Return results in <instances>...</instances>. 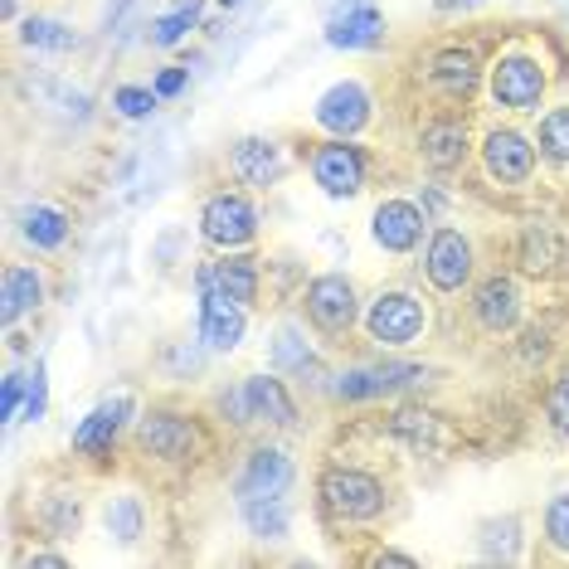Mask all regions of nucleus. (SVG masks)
<instances>
[{
  "label": "nucleus",
  "mask_w": 569,
  "mask_h": 569,
  "mask_svg": "<svg viewBox=\"0 0 569 569\" xmlns=\"http://www.w3.org/2000/svg\"><path fill=\"white\" fill-rule=\"evenodd\" d=\"M137 443H141V452H151V458H161V462H186L190 452H196L200 433H196V423L190 419L157 409V413H147V419L137 423Z\"/></svg>",
  "instance_id": "nucleus-9"
},
{
  "label": "nucleus",
  "mask_w": 569,
  "mask_h": 569,
  "mask_svg": "<svg viewBox=\"0 0 569 569\" xmlns=\"http://www.w3.org/2000/svg\"><path fill=\"white\" fill-rule=\"evenodd\" d=\"M370 234L385 253H409L423 239V210L413 200H385L370 219Z\"/></svg>",
  "instance_id": "nucleus-15"
},
{
  "label": "nucleus",
  "mask_w": 569,
  "mask_h": 569,
  "mask_svg": "<svg viewBox=\"0 0 569 569\" xmlns=\"http://www.w3.org/2000/svg\"><path fill=\"white\" fill-rule=\"evenodd\" d=\"M482 166L501 186H526L530 171H536V147H530V137L516 132V127H497V132H487V141H482Z\"/></svg>",
  "instance_id": "nucleus-6"
},
{
  "label": "nucleus",
  "mask_w": 569,
  "mask_h": 569,
  "mask_svg": "<svg viewBox=\"0 0 569 569\" xmlns=\"http://www.w3.org/2000/svg\"><path fill=\"white\" fill-rule=\"evenodd\" d=\"M127 419H132V399H127V395L102 399L98 409H88L79 419V429H73V452H83V458H102V452L118 443V433H122Z\"/></svg>",
  "instance_id": "nucleus-13"
},
{
  "label": "nucleus",
  "mask_w": 569,
  "mask_h": 569,
  "mask_svg": "<svg viewBox=\"0 0 569 569\" xmlns=\"http://www.w3.org/2000/svg\"><path fill=\"white\" fill-rule=\"evenodd\" d=\"M312 176L331 200H351L366 186V151L351 147V137H331L312 151Z\"/></svg>",
  "instance_id": "nucleus-5"
},
{
  "label": "nucleus",
  "mask_w": 569,
  "mask_h": 569,
  "mask_svg": "<svg viewBox=\"0 0 569 569\" xmlns=\"http://www.w3.org/2000/svg\"><path fill=\"white\" fill-rule=\"evenodd\" d=\"M44 409H49V370H44V360H34V370H30V385H24V419H44Z\"/></svg>",
  "instance_id": "nucleus-33"
},
{
  "label": "nucleus",
  "mask_w": 569,
  "mask_h": 569,
  "mask_svg": "<svg viewBox=\"0 0 569 569\" xmlns=\"http://www.w3.org/2000/svg\"><path fill=\"white\" fill-rule=\"evenodd\" d=\"M24 565H44V569H63V565H69V560H63V555H30V560H24Z\"/></svg>",
  "instance_id": "nucleus-39"
},
{
  "label": "nucleus",
  "mask_w": 569,
  "mask_h": 569,
  "mask_svg": "<svg viewBox=\"0 0 569 569\" xmlns=\"http://www.w3.org/2000/svg\"><path fill=\"white\" fill-rule=\"evenodd\" d=\"M102 516H108V530L122 540V546H137L141 530H147V511H141L137 497H112Z\"/></svg>",
  "instance_id": "nucleus-28"
},
{
  "label": "nucleus",
  "mask_w": 569,
  "mask_h": 569,
  "mask_svg": "<svg viewBox=\"0 0 569 569\" xmlns=\"http://www.w3.org/2000/svg\"><path fill=\"white\" fill-rule=\"evenodd\" d=\"M44 302V278L34 268H6V282H0V321L16 327L24 312Z\"/></svg>",
  "instance_id": "nucleus-23"
},
{
  "label": "nucleus",
  "mask_w": 569,
  "mask_h": 569,
  "mask_svg": "<svg viewBox=\"0 0 569 569\" xmlns=\"http://www.w3.org/2000/svg\"><path fill=\"white\" fill-rule=\"evenodd\" d=\"M24 385H30V375H16V370L6 375V390H0V419H6V423L20 419V409H24Z\"/></svg>",
  "instance_id": "nucleus-35"
},
{
  "label": "nucleus",
  "mask_w": 569,
  "mask_h": 569,
  "mask_svg": "<svg viewBox=\"0 0 569 569\" xmlns=\"http://www.w3.org/2000/svg\"><path fill=\"white\" fill-rule=\"evenodd\" d=\"M433 88L452 102H468L477 93V79H482V69H477V54L472 49H443V54L433 59Z\"/></svg>",
  "instance_id": "nucleus-20"
},
{
  "label": "nucleus",
  "mask_w": 569,
  "mask_h": 569,
  "mask_svg": "<svg viewBox=\"0 0 569 569\" xmlns=\"http://www.w3.org/2000/svg\"><path fill=\"white\" fill-rule=\"evenodd\" d=\"M200 288H224L234 302L253 307V297H258V258L234 253V258H224V263H214V268H200Z\"/></svg>",
  "instance_id": "nucleus-22"
},
{
  "label": "nucleus",
  "mask_w": 569,
  "mask_h": 569,
  "mask_svg": "<svg viewBox=\"0 0 569 569\" xmlns=\"http://www.w3.org/2000/svg\"><path fill=\"white\" fill-rule=\"evenodd\" d=\"M546 536H550L555 550L569 555V491L550 497V507H546Z\"/></svg>",
  "instance_id": "nucleus-32"
},
{
  "label": "nucleus",
  "mask_w": 569,
  "mask_h": 569,
  "mask_svg": "<svg viewBox=\"0 0 569 569\" xmlns=\"http://www.w3.org/2000/svg\"><path fill=\"white\" fill-rule=\"evenodd\" d=\"M219 6H239V0H219Z\"/></svg>",
  "instance_id": "nucleus-41"
},
{
  "label": "nucleus",
  "mask_w": 569,
  "mask_h": 569,
  "mask_svg": "<svg viewBox=\"0 0 569 569\" xmlns=\"http://www.w3.org/2000/svg\"><path fill=\"white\" fill-rule=\"evenodd\" d=\"M249 331L243 302H234L224 288H200V341L210 351H234Z\"/></svg>",
  "instance_id": "nucleus-8"
},
{
  "label": "nucleus",
  "mask_w": 569,
  "mask_h": 569,
  "mask_svg": "<svg viewBox=\"0 0 569 569\" xmlns=\"http://www.w3.org/2000/svg\"><path fill=\"white\" fill-rule=\"evenodd\" d=\"M127 6H132V0H108V10H102V24L112 30V24L122 20V10H127Z\"/></svg>",
  "instance_id": "nucleus-38"
},
{
  "label": "nucleus",
  "mask_w": 569,
  "mask_h": 569,
  "mask_svg": "<svg viewBox=\"0 0 569 569\" xmlns=\"http://www.w3.org/2000/svg\"><path fill=\"white\" fill-rule=\"evenodd\" d=\"M20 40L30 44V49H54V54H63V49H73V44H79V34H73L63 20L30 16V20H24V30H20Z\"/></svg>",
  "instance_id": "nucleus-27"
},
{
  "label": "nucleus",
  "mask_w": 569,
  "mask_h": 569,
  "mask_svg": "<svg viewBox=\"0 0 569 569\" xmlns=\"http://www.w3.org/2000/svg\"><path fill=\"white\" fill-rule=\"evenodd\" d=\"M234 409H239V423L268 419V423H278V429L297 423L292 399H288V390H282V380H273V375H253V380L234 395Z\"/></svg>",
  "instance_id": "nucleus-14"
},
{
  "label": "nucleus",
  "mask_w": 569,
  "mask_h": 569,
  "mask_svg": "<svg viewBox=\"0 0 569 569\" xmlns=\"http://www.w3.org/2000/svg\"><path fill=\"white\" fill-rule=\"evenodd\" d=\"M229 166H234V176L253 190H268L282 176V157L268 137H243L234 147V157H229Z\"/></svg>",
  "instance_id": "nucleus-19"
},
{
  "label": "nucleus",
  "mask_w": 569,
  "mask_h": 569,
  "mask_svg": "<svg viewBox=\"0 0 569 569\" xmlns=\"http://www.w3.org/2000/svg\"><path fill=\"white\" fill-rule=\"evenodd\" d=\"M186 83H190V73H186V69H166L151 88H157V98H180V93H186Z\"/></svg>",
  "instance_id": "nucleus-37"
},
{
  "label": "nucleus",
  "mask_w": 569,
  "mask_h": 569,
  "mask_svg": "<svg viewBox=\"0 0 569 569\" xmlns=\"http://www.w3.org/2000/svg\"><path fill=\"white\" fill-rule=\"evenodd\" d=\"M395 433H409L413 438V443H429V433H433V413H419V409H405V413H399V419H395Z\"/></svg>",
  "instance_id": "nucleus-36"
},
{
  "label": "nucleus",
  "mask_w": 569,
  "mask_h": 569,
  "mask_svg": "<svg viewBox=\"0 0 569 569\" xmlns=\"http://www.w3.org/2000/svg\"><path fill=\"white\" fill-rule=\"evenodd\" d=\"M546 413H550L555 433H560V438H569V370H565L560 380L550 385V395H546Z\"/></svg>",
  "instance_id": "nucleus-34"
},
{
  "label": "nucleus",
  "mask_w": 569,
  "mask_h": 569,
  "mask_svg": "<svg viewBox=\"0 0 569 569\" xmlns=\"http://www.w3.org/2000/svg\"><path fill=\"white\" fill-rule=\"evenodd\" d=\"M375 565H413V560H409V555H399V550H380V555H375Z\"/></svg>",
  "instance_id": "nucleus-40"
},
{
  "label": "nucleus",
  "mask_w": 569,
  "mask_h": 569,
  "mask_svg": "<svg viewBox=\"0 0 569 569\" xmlns=\"http://www.w3.org/2000/svg\"><path fill=\"white\" fill-rule=\"evenodd\" d=\"M20 234H24V243H34V249H59V243L69 239V214L54 210V204H30V210L20 214Z\"/></svg>",
  "instance_id": "nucleus-24"
},
{
  "label": "nucleus",
  "mask_w": 569,
  "mask_h": 569,
  "mask_svg": "<svg viewBox=\"0 0 569 569\" xmlns=\"http://www.w3.org/2000/svg\"><path fill=\"white\" fill-rule=\"evenodd\" d=\"M200 24V0H180L176 10H166V16L151 24V44H161V49H171V44H180L190 30Z\"/></svg>",
  "instance_id": "nucleus-26"
},
{
  "label": "nucleus",
  "mask_w": 569,
  "mask_h": 569,
  "mask_svg": "<svg viewBox=\"0 0 569 569\" xmlns=\"http://www.w3.org/2000/svg\"><path fill=\"white\" fill-rule=\"evenodd\" d=\"M273 366L278 370H307V366H312V351H307V341L297 336V327H278V336H273Z\"/></svg>",
  "instance_id": "nucleus-30"
},
{
  "label": "nucleus",
  "mask_w": 569,
  "mask_h": 569,
  "mask_svg": "<svg viewBox=\"0 0 569 569\" xmlns=\"http://www.w3.org/2000/svg\"><path fill=\"white\" fill-rule=\"evenodd\" d=\"M356 288H351V278H341V273H327V278H317L312 288H307V317L317 321L321 331H351V321H356Z\"/></svg>",
  "instance_id": "nucleus-12"
},
{
  "label": "nucleus",
  "mask_w": 569,
  "mask_h": 569,
  "mask_svg": "<svg viewBox=\"0 0 569 569\" xmlns=\"http://www.w3.org/2000/svg\"><path fill=\"white\" fill-rule=\"evenodd\" d=\"M419 151L429 166H438V171H452V166L468 157V127L458 118H438L419 132Z\"/></svg>",
  "instance_id": "nucleus-21"
},
{
  "label": "nucleus",
  "mask_w": 569,
  "mask_h": 569,
  "mask_svg": "<svg viewBox=\"0 0 569 569\" xmlns=\"http://www.w3.org/2000/svg\"><path fill=\"white\" fill-rule=\"evenodd\" d=\"M472 312H477V321H482L487 331H511L516 317H521V292H516L511 278L497 273V278H487L482 288H477Z\"/></svg>",
  "instance_id": "nucleus-17"
},
{
  "label": "nucleus",
  "mask_w": 569,
  "mask_h": 569,
  "mask_svg": "<svg viewBox=\"0 0 569 569\" xmlns=\"http://www.w3.org/2000/svg\"><path fill=\"white\" fill-rule=\"evenodd\" d=\"M243 507V521L258 540H282L288 536V501L282 497H253V501H239Z\"/></svg>",
  "instance_id": "nucleus-25"
},
{
  "label": "nucleus",
  "mask_w": 569,
  "mask_h": 569,
  "mask_svg": "<svg viewBox=\"0 0 569 569\" xmlns=\"http://www.w3.org/2000/svg\"><path fill=\"white\" fill-rule=\"evenodd\" d=\"M540 151L555 161V166H569V108H550L540 118Z\"/></svg>",
  "instance_id": "nucleus-29"
},
{
  "label": "nucleus",
  "mask_w": 569,
  "mask_h": 569,
  "mask_svg": "<svg viewBox=\"0 0 569 569\" xmlns=\"http://www.w3.org/2000/svg\"><path fill=\"white\" fill-rule=\"evenodd\" d=\"M200 234L210 239L214 249H243V243L258 234V210L239 190H219L200 210Z\"/></svg>",
  "instance_id": "nucleus-4"
},
{
  "label": "nucleus",
  "mask_w": 569,
  "mask_h": 569,
  "mask_svg": "<svg viewBox=\"0 0 569 569\" xmlns=\"http://www.w3.org/2000/svg\"><path fill=\"white\" fill-rule=\"evenodd\" d=\"M321 501L341 521H375L385 511V487L360 468H331L321 477Z\"/></svg>",
  "instance_id": "nucleus-2"
},
{
  "label": "nucleus",
  "mask_w": 569,
  "mask_h": 569,
  "mask_svg": "<svg viewBox=\"0 0 569 569\" xmlns=\"http://www.w3.org/2000/svg\"><path fill=\"white\" fill-rule=\"evenodd\" d=\"M157 88H137V83H127V88H118L112 93V108L122 112V118H151L157 112Z\"/></svg>",
  "instance_id": "nucleus-31"
},
{
  "label": "nucleus",
  "mask_w": 569,
  "mask_h": 569,
  "mask_svg": "<svg viewBox=\"0 0 569 569\" xmlns=\"http://www.w3.org/2000/svg\"><path fill=\"white\" fill-rule=\"evenodd\" d=\"M423 327H429V312H423V302L413 292H380L370 302V312H366L370 341L390 346V351H399V346H413L423 336Z\"/></svg>",
  "instance_id": "nucleus-1"
},
{
  "label": "nucleus",
  "mask_w": 569,
  "mask_h": 569,
  "mask_svg": "<svg viewBox=\"0 0 569 569\" xmlns=\"http://www.w3.org/2000/svg\"><path fill=\"white\" fill-rule=\"evenodd\" d=\"M491 98H497V108L536 112L546 98V63L530 54H501L491 63Z\"/></svg>",
  "instance_id": "nucleus-3"
},
{
  "label": "nucleus",
  "mask_w": 569,
  "mask_h": 569,
  "mask_svg": "<svg viewBox=\"0 0 569 569\" xmlns=\"http://www.w3.org/2000/svg\"><path fill=\"white\" fill-rule=\"evenodd\" d=\"M292 487V462L282 448H253L249 468L239 472V501H253V497H288Z\"/></svg>",
  "instance_id": "nucleus-16"
},
{
  "label": "nucleus",
  "mask_w": 569,
  "mask_h": 569,
  "mask_svg": "<svg viewBox=\"0 0 569 569\" xmlns=\"http://www.w3.org/2000/svg\"><path fill=\"white\" fill-rule=\"evenodd\" d=\"M317 127L321 132H331V137H356L360 127L370 122V93L360 83H336V88H327V93L317 98Z\"/></svg>",
  "instance_id": "nucleus-10"
},
{
  "label": "nucleus",
  "mask_w": 569,
  "mask_h": 569,
  "mask_svg": "<svg viewBox=\"0 0 569 569\" xmlns=\"http://www.w3.org/2000/svg\"><path fill=\"white\" fill-rule=\"evenodd\" d=\"M380 40H385V16L375 6H366V0L327 24V44L331 49H375Z\"/></svg>",
  "instance_id": "nucleus-18"
},
{
  "label": "nucleus",
  "mask_w": 569,
  "mask_h": 569,
  "mask_svg": "<svg viewBox=\"0 0 569 569\" xmlns=\"http://www.w3.org/2000/svg\"><path fill=\"white\" fill-rule=\"evenodd\" d=\"M423 273L438 292H462V282L472 278V243L458 229H438L429 239V258H423Z\"/></svg>",
  "instance_id": "nucleus-11"
},
{
  "label": "nucleus",
  "mask_w": 569,
  "mask_h": 569,
  "mask_svg": "<svg viewBox=\"0 0 569 569\" xmlns=\"http://www.w3.org/2000/svg\"><path fill=\"white\" fill-rule=\"evenodd\" d=\"M429 380L423 366H409V360H385V366H356L336 380V395L341 399H380L395 390H409V385Z\"/></svg>",
  "instance_id": "nucleus-7"
}]
</instances>
